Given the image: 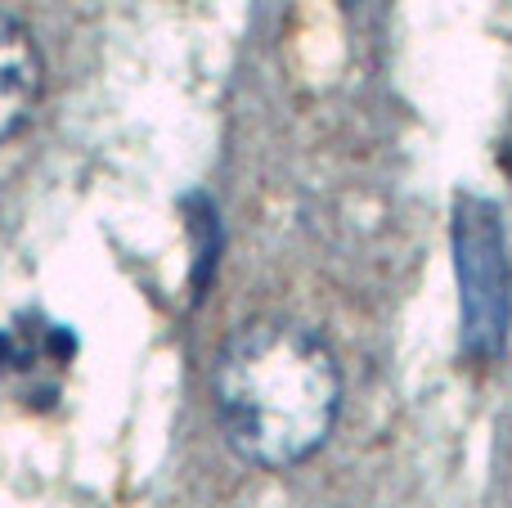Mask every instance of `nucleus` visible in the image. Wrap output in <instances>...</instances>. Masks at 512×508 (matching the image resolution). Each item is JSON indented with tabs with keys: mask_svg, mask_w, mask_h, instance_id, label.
Segmentation results:
<instances>
[{
	"mask_svg": "<svg viewBox=\"0 0 512 508\" xmlns=\"http://www.w3.org/2000/svg\"><path fill=\"white\" fill-rule=\"evenodd\" d=\"M212 396L234 455L261 473H288L333 437L342 365L315 329L283 315H256L225 338Z\"/></svg>",
	"mask_w": 512,
	"mask_h": 508,
	"instance_id": "1",
	"label": "nucleus"
},
{
	"mask_svg": "<svg viewBox=\"0 0 512 508\" xmlns=\"http://www.w3.org/2000/svg\"><path fill=\"white\" fill-rule=\"evenodd\" d=\"M459 275H463V302H468V338L477 351H495L508 329V261L504 239L495 225V207L486 203H463L459 212Z\"/></svg>",
	"mask_w": 512,
	"mask_h": 508,
	"instance_id": "2",
	"label": "nucleus"
},
{
	"mask_svg": "<svg viewBox=\"0 0 512 508\" xmlns=\"http://www.w3.org/2000/svg\"><path fill=\"white\" fill-rule=\"evenodd\" d=\"M45 95V54L23 18L0 9V144L32 122Z\"/></svg>",
	"mask_w": 512,
	"mask_h": 508,
	"instance_id": "3",
	"label": "nucleus"
}]
</instances>
